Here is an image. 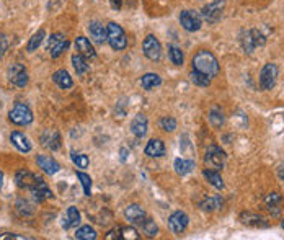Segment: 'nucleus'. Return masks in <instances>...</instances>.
Returning a JSON list of instances; mask_svg holds the SVG:
<instances>
[{
  "label": "nucleus",
  "instance_id": "f03ea898",
  "mask_svg": "<svg viewBox=\"0 0 284 240\" xmlns=\"http://www.w3.org/2000/svg\"><path fill=\"white\" fill-rule=\"evenodd\" d=\"M8 119L15 124V126H28V124L33 123V111L30 110L28 105L25 103H17L8 113Z\"/></svg>",
  "mask_w": 284,
  "mask_h": 240
},
{
  "label": "nucleus",
  "instance_id": "de8ad7c7",
  "mask_svg": "<svg viewBox=\"0 0 284 240\" xmlns=\"http://www.w3.org/2000/svg\"><path fill=\"white\" fill-rule=\"evenodd\" d=\"M109 5H111L113 10H121V7H123V0H109Z\"/></svg>",
  "mask_w": 284,
  "mask_h": 240
},
{
  "label": "nucleus",
  "instance_id": "a18cd8bd",
  "mask_svg": "<svg viewBox=\"0 0 284 240\" xmlns=\"http://www.w3.org/2000/svg\"><path fill=\"white\" fill-rule=\"evenodd\" d=\"M105 239L106 240H113V239H121V225L113 230H109V232L105 235Z\"/></svg>",
  "mask_w": 284,
  "mask_h": 240
},
{
  "label": "nucleus",
  "instance_id": "f8f14e48",
  "mask_svg": "<svg viewBox=\"0 0 284 240\" xmlns=\"http://www.w3.org/2000/svg\"><path fill=\"white\" fill-rule=\"evenodd\" d=\"M31 195H33V198L38 203H43L46 200H51L53 198V191H51V188L48 186V183L44 182L43 178L38 177V180H36V183L31 186Z\"/></svg>",
  "mask_w": 284,
  "mask_h": 240
},
{
  "label": "nucleus",
  "instance_id": "0eeeda50",
  "mask_svg": "<svg viewBox=\"0 0 284 240\" xmlns=\"http://www.w3.org/2000/svg\"><path fill=\"white\" fill-rule=\"evenodd\" d=\"M142 51H144V56L149 61L157 62L162 59V46H160V41L154 35L145 36L144 43H142Z\"/></svg>",
  "mask_w": 284,
  "mask_h": 240
},
{
  "label": "nucleus",
  "instance_id": "3c124183",
  "mask_svg": "<svg viewBox=\"0 0 284 240\" xmlns=\"http://www.w3.org/2000/svg\"><path fill=\"white\" fill-rule=\"evenodd\" d=\"M2 186H3V172L0 170V190H2Z\"/></svg>",
  "mask_w": 284,
  "mask_h": 240
},
{
  "label": "nucleus",
  "instance_id": "6ab92c4d",
  "mask_svg": "<svg viewBox=\"0 0 284 240\" xmlns=\"http://www.w3.org/2000/svg\"><path fill=\"white\" fill-rule=\"evenodd\" d=\"M10 142L17 147L18 150L23 152V154H26V152H30L31 149H33V146H31V141L28 139V136H25L20 131H13L12 132V134H10Z\"/></svg>",
  "mask_w": 284,
  "mask_h": 240
},
{
  "label": "nucleus",
  "instance_id": "603ef678",
  "mask_svg": "<svg viewBox=\"0 0 284 240\" xmlns=\"http://www.w3.org/2000/svg\"><path fill=\"white\" fill-rule=\"evenodd\" d=\"M281 227L284 229V219H283V222H281Z\"/></svg>",
  "mask_w": 284,
  "mask_h": 240
},
{
  "label": "nucleus",
  "instance_id": "cd10ccee",
  "mask_svg": "<svg viewBox=\"0 0 284 240\" xmlns=\"http://www.w3.org/2000/svg\"><path fill=\"white\" fill-rule=\"evenodd\" d=\"M44 38H46V31H44V28L38 30V31H36V33L30 38L28 44H26V51H28V53H35V51L41 46V43L44 41Z\"/></svg>",
  "mask_w": 284,
  "mask_h": 240
},
{
  "label": "nucleus",
  "instance_id": "7ed1b4c3",
  "mask_svg": "<svg viewBox=\"0 0 284 240\" xmlns=\"http://www.w3.org/2000/svg\"><path fill=\"white\" fill-rule=\"evenodd\" d=\"M106 30H108V44L111 46V49H114V51L126 49L127 38H126L124 30H123L121 26L118 25V23H114V21L108 23Z\"/></svg>",
  "mask_w": 284,
  "mask_h": 240
},
{
  "label": "nucleus",
  "instance_id": "2f4dec72",
  "mask_svg": "<svg viewBox=\"0 0 284 240\" xmlns=\"http://www.w3.org/2000/svg\"><path fill=\"white\" fill-rule=\"evenodd\" d=\"M168 57H170V61L172 64H175V66H181L183 64V53H181V49L178 48V46L175 44H170L168 46Z\"/></svg>",
  "mask_w": 284,
  "mask_h": 240
},
{
  "label": "nucleus",
  "instance_id": "dca6fc26",
  "mask_svg": "<svg viewBox=\"0 0 284 240\" xmlns=\"http://www.w3.org/2000/svg\"><path fill=\"white\" fill-rule=\"evenodd\" d=\"M79 224H80V211L77 209L75 206H69L67 211L64 212V216H62L61 225L66 230H69V229L77 227Z\"/></svg>",
  "mask_w": 284,
  "mask_h": 240
},
{
  "label": "nucleus",
  "instance_id": "09e8293b",
  "mask_svg": "<svg viewBox=\"0 0 284 240\" xmlns=\"http://www.w3.org/2000/svg\"><path fill=\"white\" fill-rule=\"evenodd\" d=\"M126 159H127V149H121V160L126 162Z\"/></svg>",
  "mask_w": 284,
  "mask_h": 240
},
{
  "label": "nucleus",
  "instance_id": "4c0bfd02",
  "mask_svg": "<svg viewBox=\"0 0 284 240\" xmlns=\"http://www.w3.org/2000/svg\"><path fill=\"white\" fill-rule=\"evenodd\" d=\"M17 209L21 216H31L35 212V206L28 200H20L17 203Z\"/></svg>",
  "mask_w": 284,
  "mask_h": 240
},
{
  "label": "nucleus",
  "instance_id": "b1692460",
  "mask_svg": "<svg viewBox=\"0 0 284 240\" xmlns=\"http://www.w3.org/2000/svg\"><path fill=\"white\" fill-rule=\"evenodd\" d=\"M203 177L206 178V182L209 185H213L216 190H224V180L221 177V173L217 170H213V168H206L203 172Z\"/></svg>",
  "mask_w": 284,
  "mask_h": 240
},
{
  "label": "nucleus",
  "instance_id": "7c9ffc66",
  "mask_svg": "<svg viewBox=\"0 0 284 240\" xmlns=\"http://www.w3.org/2000/svg\"><path fill=\"white\" fill-rule=\"evenodd\" d=\"M190 80L198 87H209L211 85V78L208 75H204V74L198 72V71H191Z\"/></svg>",
  "mask_w": 284,
  "mask_h": 240
},
{
  "label": "nucleus",
  "instance_id": "c03bdc74",
  "mask_svg": "<svg viewBox=\"0 0 284 240\" xmlns=\"http://www.w3.org/2000/svg\"><path fill=\"white\" fill-rule=\"evenodd\" d=\"M0 240H28V237H25V235L13 234V232H7V234L0 235Z\"/></svg>",
  "mask_w": 284,
  "mask_h": 240
},
{
  "label": "nucleus",
  "instance_id": "9b49d317",
  "mask_svg": "<svg viewBox=\"0 0 284 240\" xmlns=\"http://www.w3.org/2000/svg\"><path fill=\"white\" fill-rule=\"evenodd\" d=\"M124 218L129 224L132 225H141L144 222L145 219H147V216H145V209L139 204H129L124 209Z\"/></svg>",
  "mask_w": 284,
  "mask_h": 240
},
{
  "label": "nucleus",
  "instance_id": "c756f323",
  "mask_svg": "<svg viewBox=\"0 0 284 240\" xmlns=\"http://www.w3.org/2000/svg\"><path fill=\"white\" fill-rule=\"evenodd\" d=\"M222 206V198L221 196H213V198H208L201 203V209L203 211H216L219 207Z\"/></svg>",
  "mask_w": 284,
  "mask_h": 240
},
{
  "label": "nucleus",
  "instance_id": "6e6552de",
  "mask_svg": "<svg viewBox=\"0 0 284 240\" xmlns=\"http://www.w3.org/2000/svg\"><path fill=\"white\" fill-rule=\"evenodd\" d=\"M7 75H8V80H10L13 85L20 87V89L28 85V72H26L25 66H21V64H18V62L12 64L7 71Z\"/></svg>",
  "mask_w": 284,
  "mask_h": 240
},
{
  "label": "nucleus",
  "instance_id": "37998d69",
  "mask_svg": "<svg viewBox=\"0 0 284 240\" xmlns=\"http://www.w3.org/2000/svg\"><path fill=\"white\" fill-rule=\"evenodd\" d=\"M66 39V36L64 35H61V33H54V35H51L48 38V51H51V49H54L56 46L61 43V41H64Z\"/></svg>",
  "mask_w": 284,
  "mask_h": 240
},
{
  "label": "nucleus",
  "instance_id": "412c9836",
  "mask_svg": "<svg viewBox=\"0 0 284 240\" xmlns=\"http://www.w3.org/2000/svg\"><path fill=\"white\" fill-rule=\"evenodd\" d=\"M53 82L59 87V89H62V90L72 89V85H74L71 74H69L66 69H59V71L54 72L53 74Z\"/></svg>",
  "mask_w": 284,
  "mask_h": 240
},
{
  "label": "nucleus",
  "instance_id": "ea45409f",
  "mask_svg": "<svg viewBox=\"0 0 284 240\" xmlns=\"http://www.w3.org/2000/svg\"><path fill=\"white\" fill-rule=\"evenodd\" d=\"M160 128L167 132H173L177 129V119L172 116H163L160 118Z\"/></svg>",
  "mask_w": 284,
  "mask_h": 240
},
{
  "label": "nucleus",
  "instance_id": "ddd939ff",
  "mask_svg": "<svg viewBox=\"0 0 284 240\" xmlns=\"http://www.w3.org/2000/svg\"><path fill=\"white\" fill-rule=\"evenodd\" d=\"M87 30H89L90 38L93 39V43H97V44L108 43V30L103 26V23L91 21V23H89V28Z\"/></svg>",
  "mask_w": 284,
  "mask_h": 240
},
{
  "label": "nucleus",
  "instance_id": "58836bf2",
  "mask_svg": "<svg viewBox=\"0 0 284 240\" xmlns=\"http://www.w3.org/2000/svg\"><path fill=\"white\" fill-rule=\"evenodd\" d=\"M209 121L213 123V126L221 128L224 124V113L219 108H213L209 111Z\"/></svg>",
  "mask_w": 284,
  "mask_h": 240
},
{
  "label": "nucleus",
  "instance_id": "f257e3e1",
  "mask_svg": "<svg viewBox=\"0 0 284 240\" xmlns=\"http://www.w3.org/2000/svg\"><path fill=\"white\" fill-rule=\"evenodd\" d=\"M191 66H193V71L204 74L209 78H214L219 74V62L216 56L206 49H201L195 54L191 59Z\"/></svg>",
  "mask_w": 284,
  "mask_h": 240
},
{
  "label": "nucleus",
  "instance_id": "bb28decb",
  "mask_svg": "<svg viewBox=\"0 0 284 240\" xmlns=\"http://www.w3.org/2000/svg\"><path fill=\"white\" fill-rule=\"evenodd\" d=\"M72 66H74L77 75H84V74L89 72V62H87V57L82 56L80 53H75L74 56H72Z\"/></svg>",
  "mask_w": 284,
  "mask_h": 240
},
{
  "label": "nucleus",
  "instance_id": "4be33fe9",
  "mask_svg": "<svg viewBox=\"0 0 284 240\" xmlns=\"http://www.w3.org/2000/svg\"><path fill=\"white\" fill-rule=\"evenodd\" d=\"M144 154L147 157H163L165 155V144L160 139H150L144 149Z\"/></svg>",
  "mask_w": 284,
  "mask_h": 240
},
{
  "label": "nucleus",
  "instance_id": "c9c22d12",
  "mask_svg": "<svg viewBox=\"0 0 284 240\" xmlns=\"http://www.w3.org/2000/svg\"><path fill=\"white\" fill-rule=\"evenodd\" d=\"M75 173H77V178L80 180L82 188H84V195L90 196L91 195V178H90V175H87L84 172H75Z\"/></svg>",
  "mask_w": 284,
  "mask_h": 240
},
{
  "label": "nucleus",
  "instance_id": "4468645a",
  "mask_svg": "<svg viewBox=\"0 0 284 240\" xmlns=\"http://www.w3.org/2000/svg\"><path fill=\"white\" fill-rule=\"evenodd\" d=\"M36 164H38V167L48 175H56L59 170H61V165H59L57 160L51 155H38L36 157Z\"/></svg>",
  "mask_w": 284,
  "mask_h": 240
},
{
  "label": "nucleus",
  "instance_id": "a878e982",
  "mask_svg": "<svg viewBox=\"0 0 284 240\" xmlns=\"http://www.w3.org/2000/svg\"><path fill=\"white\" fill-rule=\"evenodd\" d=\"M162 84V77L159 75V74H154V72H149L145 74V75H142L141 78V85L144 90H152L155 87H159Z\"/></svg>",
  "mask_w": 284,
  "mask_h": 240
},
{
  "label": "nucleus",
  "instance_id": "72a5a7b5",
  "mask_svg": "<svg viewBox=\"0 0 284 240\" xmlns=\"http://www.w3.org/2000/svg\"><path fill=\"white\" fill-rule=\"evenodd\" d=\"M141 227H142V232L147 235V237H157L159 227H157V224H155L152 219H145L144 222L141 224Z\"/></svg>",
  "mask_w": 284,
  "mask_h": 240
},
{
  "label": "nucleus",
  "instance_id": "473e14b6",
  "mask_svg": "<svg viewBox=\"0 0 284 240\" xmlns=\"http://www.w3.org/2000/svg\"><path fill=\"white\" fill-rule=\"evenodd\" d=\"M242 222L247 224V225H255V227H260V225H266L263 222V219L260 218V216L256 214H251V212H244V214L240 216Z\"/></svg>",
  "mask_w": 284,
  "mask_h": 240
},
{
  "label": "nucleus",
  "instance_id": "c85d7f7f",
  "mask_svg": "<svg viewBox=\"0 0 284 240\" xmlns=\"http://www.w3.org/2000/svg\"><path fill=\"white\" fill-rule=\"evenodd\" d=\"M98 235H97V230L93 227H90V225H82L75 230V239L79 240H95Z\"/></svg>",
  "mask_w": 284,
  "mask_h": 240
},
{
  "label": "nucleus",
  "instance_id": "8fccbe9b",
  "mask_svg": "<svg viewBox=\"0 0 284 240\" xmlns=\"http://www.w3.org/2000/svg\"><path fill=\"white\" fill-rule=\"evenodd\" d=\"M278 177L284 182V167H279V168H278Z\"/></svg>",
  "mask_w": 284,
  "mask_h": 240
},
{
  "label": "nucleus",
  "instance_id": "e433bc0d",
  "mask_svg": "<svg viewBox=\"0 0 284 240\" xmlns=\"http://www.w3.org/2000/svg\"><path fill=\"white\" fill-rule=\"evenodd\" d=\"M242 46H244L245 53H253V49L256 48L255 46V41H253V36H251V31H244V35H242Z\"/></svg>",
  "mask_w": 284,
  "mask_h": 240
},
{
  "label": "nucleus",
  "instance_id": "393cba45",
  "mask_svg": "<svg viewBox=\"0 0 284 240\" xmlns=\"http://www.w3.org/2000/svg\"><path fill=\"white\" fill-rule=\"evenodd\" d=\"M173 167H175V172L178 175L185 177V175L193 172L195 162L193 160H190V159H181V157H178V159H175V162H173Z\"/></svg>",
  "mask_w": 284,
  "mask_h": 240
},
{
  "label": "nucleus",
  "instance_id": "39448f33",
  "mask_svg": "<svg viewBox=\"0 0 284 240\" xmlns=\"http://www.w3.org/2000/svg\"><path fill=\"white\" fill-rule=\"evenodd\" d=\"M180 25L190 33H195V31H199L201 26H203V17L195 10H183L180 13Z\"/></svg>",
  "mask_w": 284,
  "mask_h": 240
},
{
  "label": "nucleus",
  "instance_id": "f704fd0d",
  "mask_svg": "<svg viewBox=\"0 0 284 240\" xmlns=\"http://www.w3.org/2000/svg\"><path fill=\"white\" fill-rule=\"evenodd\" d=\"M71 159H72V162H74V164L77 165V168H87V167H89V164H90L89 155H85V154H77L75 150H72V152H71Z\"/></svg>",
  "mask_w": 284,
  "mask_h": 240
},
{
  "label": "nucleus",
  "instance_id": "20e7f679",
  "mask_svg": "<svg viewBox=\"0 0 284 240\" xmlns=\"http://www.w3.org/2000/svg\"><path fill=\"white\" fill-rule=\"evenodd\" d=\"M226 160H227V155L219 146H209L208 150H206V155H204V162L209 165L213 170H222L224 165H226Z\"/></svg>",
  "mask_w": 284,
  "mask_h": 240
},
{
  "label": "nucleus",
  "instance_id": "1a4fd4ad",
  "mask_svg": "<svg viewBox=\"0 0 284 240\" xmlns=\"http://www.w3.org/2000/svg\"><path fill=\"white\" fill-rule=\"evenodd\" d=\"M190 224V218L185 211H175L173 214L168 218V227L172 229L173 234H183Z\"/></svg>",
  "mask_w": 284,
  "mask_h": 240
},
{
  "label": "nucleus",
  "instance_id": "f3484780",
  "mask_svg": "<svg viewBox=\"0 0 284 240\" xmlns=\"http://www.w3.org/2000/svg\"><path fill=\"white\" fill-rule=\"evenodd\" d=\"M41 146L49 150H57L61 147V136L54 129H46L41 134Z\"/></svg>",
  "mask_w": 284,
  "mask_h": 240
},
{
  "label": "nucleus",
  "instance_id": "5701e85b",
  "mask_svg": "<svg viewBox=\"0 0 284 240\" xmlns=\"http://www.w3.org/2000/svg\"><path fill=\"white\" fill-rule=\"evenodd\" d=\"M265 201H266L268 209L273 212V216H279V212L283 211V196L279 193H269Z\"/></svg>",
  "mask_w": 284,
  "mask_h": 240
},
{
  "label": "nucleus",
  "instance_id": "49530a36",
  "mask_svg": "<svg viewBox=\"0 0 284 240\" xmlns=\"http://www.w3.org/2000/svg\"><path fill=\"white\" fill-rule=\"evenodd\" d=\"M7 49H8V39L3 35H0V57H3Z\"/></svg>",
  "mask_w": 284,
  "mask_h": 240
},
{
  "label": "nucleus",
  "instance_id": "2eb2a0df",
  "mask_svg": "<svg viewBox=\"0 0 284 240\" xmlns=\"http://www.w3.org/2000/svg\"><path fill=\"white\" fill-rule=\"evenodd\" d=\"M36 180H38V175L31 173L30 170H18L15 173V185L21 190H31Z\"/></svg>",
  "mask_w": 284,
  "mask_h": 240
},
{
  "label": "nucleus",
  "instance_id": "423d86ee",
  "mask_svg": "<svg viewBox=\"0 0 284 240\" xmlns=\"http://www.w3.org/2000/svg\"><path fill=\"white\" fill-rule=\"evenodd\" d=\"M278 80V67L276 64L266 62L260 72V87L263 90H273Z\"/></svg>",
  "mask_w": 284,
  "mask_h": 240
},
{
  "label": "nucleus",
  "instance_id": "9d476101",
  "mask_svg": "<svg viewBox=\"0 0 284 240\" xmlns=\"http://www.w3.org/2000/svg\"><path fill=\"white\" fill-rule=\"evenodd\" d=\"M224 5H226L224 0H216V2L209 3V5H206L203 10H201V17H203L208 23H216L222 15Z\"/></svg>",
  "mask_w": 284,
  "mask_h": 240
},
{
  "label": "nucleus",
  "instance_id": "79ce46f5",
  "mask_svg": "<svg viewBox=\"0 0 284 240\" xmlns=\"http://www.w3.org/2000/svg\"><path fill=\"white\" fill-rule=\"evenodd\" d=\"M67 48H69V41H67V39H64V41H61V43H59V44L56 46V48L49 51V54H51V57H53V59H57Z\"/></svg>",
  "mask_w": 284,
  "mask_h": 240
},
{
  "label": "nucleus",
  "instance_id": "a211bd4d",
  "mask_svg": "<svg viewBox=\"0 0 284 240\" xmlns=\"http://www.w3.org/2000/svg\"><path fill=\"white\" fill-rule=\"evenodd\" d=\"M147 129H149V121L144 114H136L134 119L131 123V132L134 134L137 139H142L145 134H147Z\"/></svg>",
  "mask_w": 284,
  "mask_h": 240
},
{
  "label": "nucleus",
  "instance_id": "aec40b11",
  "mask_svg": "<svg viewBox=\"0 0 284 240\" xmlns=\"http://www.w3.org/2000/svg\"><path fill=\"white\" fill-rule=\"evenodd\" d=\"M75 49H77V53H80L82 56H85V57L93 59L97 56V51H95L93 44H91L90 39L85 38V36H79V38L75 39Z\"/></svg>",
  "mask_w": 284,
  "mask_h": 240
},
{
  "label": "nucleus",
  "instance_id": "a19ab883",
  "mask_svg": "<svg viewBox=\"0 0 284 240\" xmlns=\"http://www.w3.org/2000/svg\"><path fill=\"white\" fill-rule=\"evenodd\" d=\"M121 239L124 240H137L139 239V234H137V230L129 225V227H121Z\"/></svg>",
  "mask_w": 284,
  "mask_h": 240
}]
</instances>
